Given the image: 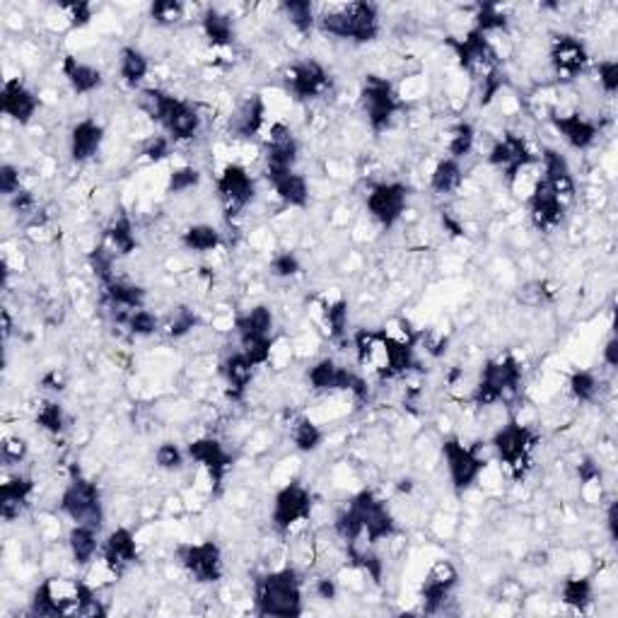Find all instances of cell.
<instances>
[{"label":"cell","instance_id":"27","mask_svg":"<svg viewBox=\"0 0 618 618\" xmlns=\"http://www.w3.org/2000/svg\"><path fill=\"white\" fill-rule=\"evenodd\" d=\"M3 112H5L10 119L20 123L32 122L34 112L39 107V100L32 90H27L20 80H7L3 85Z\"/></svg>","mask_w":618,"mask_h":618},{"label":"cell","instance_id":"9","mask_svg":"<svg viewBox=\"0 0 618 618\" xmlns=\"http://www.w3.org/2000/svg\"><path fill=\"white\" fill-rule=\"evenodd\" d=\"M307 379L312 384V389L316 391H350L357 399H368V394H370L363 377H357L348 368H341L331 357H324L316 365H312Z\"/></svg>","mask_w":618,"mask_h":618},{"label":"cell","instance_id":"1","mask_svg":"<svg viewBox=\"0 0 618 618\" xmlns=\"http://www.w3.org/2000/svg\"><path fill=\"white\" fill-rule=\"evenodd\" d=\"M336 529L350 546H356L360 538H368V544H377L394 534V517L382 500L365 491L353 497L348 510L338 517Z\"/></svg>","mask_w":618,"mask_h":618},{"label":"cell","instance_id":"41","mask_svg":"<svg viewBox=\"0 0 618 618\" xmlns=\"http://www.w3.org/2000/svg\"><path fill=\"white\" fill-rule=\"evenodd\" d=\"M222 375L228 379V384L235 391L247 389V384L251 382V377H254V365L249 363L247 357L242 356V350L237 353V356L228 357L225 365H222Z\"/></svg>","mask_w":618,"mask_h":618},{"label":"cell","instance_id":"19","mask_svg":"<svg viewBox=\"0 0 618 618\" xmlns=\"http://www.w3.org/2000/svg\"><path fill=\"white\" fill-rule=\"evenodd\" d=\"M541 165H544V184L551 188V194L556 196L558 201L563 203L565 208L575 201V179H572L570 165L565 160L563 154L558 153V150H544L541 154Z\"/></svg>","mask_w":618,"mask_h":618},{"label":"cell","instance_id":"52","mask_svg":"<svg viewBox=\"0 0 618 618\" xmlns=\"http://www.w3.org/2000/svg\"><path fill=\"white\" fill-rule=\"evenodd\" d=\"M201 182V172L196 167H176L169 176V191L172 194H182V191H188V188H194L196 184Z\"/></svg>","mask_w":618,"mask_h":618},{"label":"cell","instance_id":"62","mask_svg":"<svg viewBox=\"0 0 618 618\" xmlns=\"http://www.w3.org/2000/svg\"><path fill=\"white\" fill-rule=\"evenodd\" d=\"M604 363L609 365V368H616V365H618V341H616V338H612V341L604 346Z\"/></svg>","mask_w":618,"mask_h":618},{"label":"cell","instance_id":"33","mask_svg":"<svg viewBox=\"0 0 618 618\" xmlns=\"http://www.w3.org/2000/svg\"><path fill=\"white\" fill-rule=\"evenodd\" d=\"M97 531L94 527L88 525H75L68 534V549H70V556L78 565H90L100 551V538H97Z\"/></svg>","mask_w":618,"mask_h":618},{"label":"cell","instance_id":"36","mask_svg":"<svg viewBox=\"0 0 618 618\" xmlns=\"http://www.w3.org/2000/svg\"><path fill=\"white\" fill-rule=\"evenodd\" d=\"M203 34L206 39L213 44L216 48L229 47L232 44V37H235V27H232V17L216 7H208L206 15H203Z\"/></svg>","mask_w":618,"mask_h":618},{"label":"cell","instance_id":"55","mask_svg":"<svg viewBox=\"0 0 618 618\" xmlns=\"http://www.w3.org/2000/svg\"><path fill=\"white\" fill-rule=\"evenodd\" d=\"M61 10L70 27H82L92 20V5L90 3H66V5H61Z\"/></svg>","mask_w":618,"mask_h":618},{"label":"cell","instance_id":"48","mask_svg":"<svg viewBox=\"0 0 618 618\" xmlns=\"http://www.w3.org/2000/svg\"><path fill=\"white\" fill-rule=\"evenodd\" d=\"M282 13L288 15L290 25L300 32H309L312 25H314V5L312 3H304V0H293V3H285L282 5Z\"/></svg>","mask_w":618,"mask_h":618},{"label":"cell","instance_id":"8","mask_svg":"<svg viewBox=\"0 0 618 618\" xmlns=\"http://www.w3.org/2000/svg\"><path fill=\"white\" fill-rule=\"evenodd\" d=\"M519 377H522V368L512 356L491 360V363H485L481 382L474 391V399H476L478 406H491V403L500 401L505 394H512L517 389Z\"/></svg>","mask_w":618,"mask_h":618},{"label":"cell","instance_id":"56","mask_svg":"<svg viewBox=\"0 0 618 618\" xmlns=\"http://www.w3.org/2000/svg\"><path fill=\"white\" fill-rule=\"evenodd\" d=\"M0 191H3V196H10V198L15 194H20V169L13 167V165H3L0 167Z\"/></svg>","mask_w":618,"mask_h":618},{"label":"cell","instance_id":"15","mask_svg":"<svg viewBox=\"0 0 618 618\" xmlns=\"http://www.w3.org/2000/svg\"><path fill=\"white\" fill-rule=\"evenodd\" d=\"M218 194H220L225 208L229 213H237L254 198V182H251V176L242 165L229 162L218 176Z\"/></svg>","mask_w":618,"mask_h":618},{"label":"cell","instance_id":"28","mask_svg":"<svg viewBox=\"0 0 618 618\" xmlns=\"http://www.w3.org/2000/svg\"><path fill=\"white\" fill-rule=\"evenodd\" d=\"M162 126L169 133V138L175 141H191L196 133H198V126H201V116L196 112L188 101L176 100L172 101L167 116L162 119Z\"/></svg>","mask_w":618,"mask_h":618},{"label":"cell","instance_id":"57","mask_svg":"<svg viewBox=\"0 0 618 618\" xmlns=\"http://www.w3.org/2000/svg\"><path fill=\"white\" fill-rule=\"evenodd\" d=\"M599 85L604 88L606 94H613L618 90V63L616 61H602L597 66Z\"/></svg>","mask_w":618,"mask_h":618},{"label":"cell","instance_id":"18","mask_svg":"<svg viewBox=\"0 0 618 618\" xmlns=\"http://www.w3.org/2000/svg\"><path fill=\"white\" fill-rule=\"evenodd\" d=\"M590 63L585 44L570 34H560L551 41V66L558 75H563L565 80L578 78Z\"/></svg>","mask_w":618,"mask_h":618},{"label":"cell","instance_id":"22","mask_svg":"<svg viewBox=\"0 0 618 618\" xmlns=\"http://www.w3.org/2000/svg\"><path fill=\"white\" fill-rule=\"evenodd\" d=\"M297 160V141L293 138L288 128L276 123L271 126V135L266 138V165L269 175H281L290 172Z\"/></svg>","mask_w":618,"mask_h":618},{"label":"cell","instance_id":"16","mask_svg":"<svg viewBox=\"0 0 618 618\" xmlns=\"http://www.w3.org/2000/svg\"><path fill=\"white\" fill-rule=\"evenodd\" d=\"M312 316L326 336L341 338L348 324V300L338 290H329L312 303Z\"/></svg>","mask_w":618,"mask_h":618},{"label":"cell","instance_id":"61","mask_svg":"<svg viewBox=\"0 0 618 618\" xmlns=\"http://www.w3.org/2000/svg\"><path fill=\"white\" fill-rule=\"evenodd\" d=\"M10 203H13L15 210H20V213H25V210H29L34 206V198L29 191H20V194H15L13 198H10Z\"/></svg>","mask_w":618,"mask_h":618},{"label":"cell","instance_id":"53","mask_svg":"<svg viewBox=\"0 0 618 618\" xmlns=\"http://www.w3.org/2000/svg\"><path fill=\"white\" fill-rule=\"evenodd\" d=\"M154 462H157V466L165 471H176L182 469L184 464V454L182 450L176 447V444L172 442H165L157 447V452H154Z\"/></svg>","mask_w":618,"mask_h":618},{"label":"cell","instance_id":"30","mask_svg":"<svg viewBox=\"0 0 618 618\" xmlns=\"http://www.w3.org/2000/svg\"><path fill=\"white\" fill-rule=\"evenodd\" d=\"M271 184L276 188L278 198L290 208H304L309 201V186L307 179L297 172H281V175H269Z\"/></svg>","mask_w":618,"mask_h":618},{"label":"cell","instance_id":"40","mask_svg":"<svg viewBox=\"0 0 618 618\" xmlns=\"http://www.w3.org/2000/svg\"><path fill=\"white\" fill-rule=\"evenodd\" d=\"M182 242L188 251L208 254V251H216L220 247V232L213 225H194L184 232Z\"/></svg>","mask_w":618,"mask_h":618},{"label":"cell","instance_id":"47","mask_svg":"<svg viewBox=\"0 0 618 618\" xmlns=\"http://www.w3.org/2000/svg\"><path fill=\"white\" fill-rule=\"evenodd\" d=\"M37 423H39L41 431L51 432V435H59V432L66 428V413L56 401H44L37 410Z\"/></svg>","mask_w":618,"mask_h":618},{"label":"cell","instance_id":"2","mask_svg":"<svg viewBox=\"0 0 618 618\" xmlns=\"http://www.w3.org/2000/svg\"><path fill=\"white\" fill-rule=\"evenodd\" d=\"M357 363L377 375H399L413 365V348L389 338L384 331H357Z\"/></svg>","mask_w":618,"mask_h":618},{"label":"cell","instance_id":"64","mask_svg":"<svg viewBox=\"0 0 618 618\" xmlns=\"http://www.w3.org/2000/svg\"><path fill=\"white\" fill-rule=\"evenodd\" d=\"M316 591H319V597L322 599H334L336 597V582H334V580H319Z\"/></svg>","mask_w":618,"mask_h":618},{"label":"cell","instance_id":"11","mask_svg":"<svg viewBox=\"0 0 618 618\" xmlns=\"http://www.w3.org/2000/svg\"><path fill=\"white\" fill-rule=\"evenodd\" d=\"M312 512V495L300 484H290L281 488L273 500V525L278 531L288 534L295 527L304 525Z\"/></svg>","mask_w":618,"mask_h":618},{"label":"cell","instance_id":"59","mask_svg":"<svg viewBox=\"0 0 618 618\" xmlns=\"http://www.w3.org/2000/svg\"><path fill=\"white\" fill-rule=\"evenodd\" d=\"M143 154H145L150 162L165 160V157L169 154V138H167V135H153V138L145 143Z\"/></svg>","mask_w":618,"mask_h":618},{"label":"cell","instance_id":"31","mask_svg":"<svg viewBox=\"0 0 618 618\" xmlns=\"http://www.w3.org/2000/svg\"><path fill=\"white\" fill-rule=\"evenodd\" d=\"M34 491V484L27 476H13L7 478L5 484L0 485V507H3V517L15 519L20 517L25 510L29 495Z\"/></svg>","mask_w":618,"mask_h":618},{"label":"cell","instance_id":"21","mask_svg":"<svg viewBox=\"0 0 618 618\" xmlns=\"http://www.w3.org/2000/svg\"><path fill=\"white\" fill-rule=\"evenodd\" d=\"M488 160H491V165L503 169L505 176H507L512 175L515 169L522 167V165H527V162H537L538 157L531 153L522 135L507 133L503 135L500 141H495V145H493L491 153H488Z\"/></svg>","mask_w":618,"mask_h":618},{"label":"cell","instance_id":"44","mask_svg":"<svg viewBox=\"0 0 618 618\" xmlns=\"http://www.w3.org/2000/svg\"><path fill=\"white\" fill-rule=\"evenodd\" d=\"M474 143H476V131H474V126L466 122L457 123V126L452 128L450 143H447V150H450L452 160H462V157H466V154L474 150Z\"/></svg>","mask_w":618,"mask_h":618},{"label":"cell","instance_id":"37","mask_svg":"<svg viewBox=\"0 0 618 618\" xmlns=\"http://www.w3.org/2000/svg\"><path fill=\"white\" fill-rule=\"evenodd\" d=\"M464 182L462 165L459 160H452V157H444L435 165L431 175V188L435 194H454Z\"/></svg>","mask_w":618,"mask_h":618},{"label":"cell","instance_id":"39","mask_svg":"<svg viewBox=\"0 0 618 618\" xmlns=\"http://www.w3.org/2000/svg\"><path fill=\"white\" fill-rule=\"evenodd\" d=\"M150 70L148 59L133 47L122 48V54H119V73H122L123 80L128 85H138L141 80H145V75Z\"/></svg>","mask_w":618,"mask_h":618},{"label":"cell","instance_id":"12","mask_svg":"<svg viewBox=\"0 0 618 618\" xmlns=\"http://www.w3.org/2000/svg\"><path fill=\"white\" fill-rule=\"evenodd\" d=\"M442 457L447 462V471H450L452 484L457 491H466L471 485L476 484V478L481 476L484 471V459L478 457V452L474 447H466L452 437V440H444L442 442Z\"/></svg>","mask_w":618,"mask_h":618},{"label":"cell","instance_id":"5","mask_svg":"<svg viewBox=\"0 0 618 618\" xmlns=\"http://www.w3.org/2000/svg\"><path fill=\"white\" fill-rule=\"evenodd\" d=\"M94 597V587L88 582H75L68 578L44 580L32 599L34 616H61V613H78L80 606Z\"/></svg>","mask_w":618,"mask_h":618},{"label":"cell","instance_id":"51","mask_svg":"<svg viewBox=\"0 0 618 618\" xmlns=\"http://www.w3.org/2000/svg\"><path fill=\"white\" fill-rule=\"evenodd\" d=\"M128 329L133 331L135 336H150V334H154L157 331V316L153 314V312H148V309H135V312H131V316H128Z\"/></svg>","mask_w":618,"mask_h":618},{"label":"cell","instance_id":"34","mask_svg":"<svg viewBox=\"0 0 618 618\" xmlns=\"http://www.w3.org/2000/svg\"><path fill=\"white\" fill-rule=\"evenodd\" d=\"M63 73H66L70 88L78 94H90L101 85V73L90 63L78 61L75 56L63 59Z\"/></svg>","mask_w":618,"mask_h":618},{"label":"cell","instance_id":"49","mask_svg":"<svg viewBox=\"0 0 618 618\" xmlns=\"http://www.w3.org/2000/svg\"><path fill=\"white\" fill-rule=\"evenodd\" d=\"M570 391L572 397L578 399V401H594L599 391V382L594 372L590 370H580L570 377Z\"/></svg>","mask_w":618,"mask_h":618},{"label":"cell","instance_id":"35","mask_svg":"<svg viewBox=\"0 0 618 618\" xmlns=\"http://www.w3.org/2000/svg\"><path fill=\"white\" fill-rule=\"evenodd\" d=\"M263 123H266V107H263L261 97H251L240 107L237 112L232 128H235L237 135L242 138H254V135L261 133Z\"/></svg>","mask_w":618,"mask_h":618},{"label":"cell","instance_id":"63","mask_svg":"<svg viewBox=\"0 0 618 618\" xmlns=\"http://www.w3.org/2000/svg\"><path fill=\"white\" fill-rule=\"evenodd\" d=\"M616 512H618V505L612 503L609 505V512H606V527H609V537L616 541L618 538V525H616Z\"/></svg>","mask_w":618,"mask_h":618},{"label":"cell","instance_id":"20","mask_svg":"<svg viewBox=\"0 0 618 618\" xmlns=\"http://www.w3.org/2000/svg\"><path fill=\"white\" fill-rule=\"evenodd\" d=\"M186 454L208 474V478L213 484H220L222 476H225V471H228L229 466V454L228 450L218 442L216 437H198V440H194V442L188 444Z\"/></svg>","mask_w":618,"mask_h":618},{"label":"cell","instance_id":"42","mask_svg":"<svg viewBox=\"0 0 618 618\" xmlns=\"http://www.w3.org/2000/svg\"><path fill=\"white\" fill-rule=\"evenodd\" d=\"M172 101H175V97L167 92H162V90L157 88H148L143 90L141 97H138V107L145 112V114L153 119V122H160L167 116L169 107H172Z\"/></svg>","mask_w":618,"mask_h":618},{"label":"cell","instance_id":"14","mask_svg":"<svg viewBox=\"0 0 618 618\" xmlns=\"http://www.w3.org/2000/svg\"><path fill=\"white\" fill-rule=\"evenodd\" d=\"M179 563L184 570L196 580V582H218L222 575V556L213 541H203V544H186L179 551Z\"/></svg>","mask_w":618,"mask_h":618},{"label":"cell","instance_id":"4","mask_svg":"<svg viewBox=\"0 0 618 618\" xmlns=\"http://www.w3.org/2000/svg\"><path fill=\"white\" fill-rule=\"evenodd\" d=\"M324 32L353 41H372L379 32V17L377 7L370 3H341V5L324 7L319 15Z\"/></svg>","mask_w":618,"mask_h":618},{"label":"cell","instance_id":"54","mask_svg":"<svg viewBox=\"0 0 618 618\" xmlns=\"http://www.w3.org/2000/svg\"><path fill=\"white\" fill-rule=\"evenodd\" d=\"M271 273L276 278H290L300 273V259L293 251H282V254L273 256L271 261Z\"/></svg>","mask_w":618,"mask_h":618},{"label":"cell","instance_id":"29","mask_svg":"<svg viewBox=\"0 0 618 618\" xmlns=\"http://www.w3.org/2000/svg\"><path fill=\"white\" fill-rule=\"evenodd\" d=\"M101 141H104V128L94 119H82L70 131V157L75 162H88L100 153Z\"/></svg>","mask_w":618,"mask_h":618},{"label":"cell","instance_id":"32","mask_svg":"<svg viewBox=\"0 0 618 618\" xmlns=\"http://www.w3.org/2000/svg\"><path fill=\"white\" fill-rule=\"evenodd\" d=\"M104 293H107V300L109 304H112V309L119 312V319H122V322H128L131 312L141 309L143 303H145V293H143V288L123 281L107 282V290H104Z\"/></svg>","mask_w":618,"mask_h":618},{"label":"cell","instance_id":"38","mask_svg":"<svg viewBox=\"0 0 618 618\" xmlns=\"http://www.w3.org/2000/svg\"><path fill=\"white\" fill-rule=\"evenodd\" d=\"M235 329L240 336H249V334H271V329H273V314H271L269 307L259 304V307L249 309V312L237 316Z\"/></svg>","mask_w":618,"mask_h":618},{"label":"cell","instance_id":"17","mask_svg":"<svg viewBox=\"0 0 618 618\" xmlns=\"http://www.w3.org/2000/svg\"><path fill=\"white\" fill-rule=\"evenodd\" d=\"M457 580H459V572H457V568L450 563V560H435V563L431 565L428 575H425L423 590H421L425 612L428 613L440 612V606L447 602L452 587L457 585Z\"/></svg>","mask_w":618,"mask_h":618},{"label":"cell","instance_id":"3","mask_svg":"<svg viewBox=\"0 0 618 618\" xmlns=\"http://www.w3.org/2000/svg\"><path fill=\"white\" fill-rule=\"evenodd\" d=\"M256 604H259L261 616H300L303 613V590H300L297 572L285 568V570L269 572L266 578L259 580Z\"/></svg>","mask_w":618,"mask_h":618},{"label":"cell","instance_id":"45","mask_svg":"<svg viewBox=\"0 0 618 618\" xmlns=\"http://www.w3.org/2000/svg\"><path fill=\"white\" fill-rule=\"evenodd\" d=\"M560 597L572 609H585L591 599V582L587 578H568L560 587Z\"/></svg>","mask_w":618,"mask_h":618},{"label":"cell","instance_id":"7","mask_svg":"<svg viewBox=\"0 0 618 618\" xmlns=\"http://www.w3.org/2000/svg\"><path fill=\"white\" fill-rule=\"evenodd\" d=\"M61 510L73 519L75 525H88L100 529L104 510H101V495L97 484H92L88 478H73L61 495Z\"/></svg>","mask_w":618,"mask_h":618},{"label":"cell","instance_id":"6","mask_svg":"<svg viewBox=\"0 0 618 618\" xmlns=\"http://www.w3.org/2000/svg\"><path fill=\"white\" fill-rule=\"evenodd\" d=\"M537 444V435L519 423H507L493 437V450L497 452L505 469L515 478H522L531 464V452Z\"/></svg>","mask_w":618,"mask_h":618},{"label":"cell","instance_id":"24","mask_svg":"<svg viewBox=\"0 0 618 618\" xmlns=\"http://www.w3.org/2000/svg\"><path fill=\"white\" fill-rule=\"evenodd\" d=\"M527 203H529L531 222H534L538 229H553L563 222L565 206L551 194V188L546 186L544 179L538 182L537 191L527 198Z\"/></svg>","mask_w":618,"mask_h":618},{"label":"cell","instance_id":"23","mask_svg":"<svg viewBox=\"0 0 618 618\" xmlns=\"http://www.w3.org/2000/svg\"><path fill=\"white\" fill-rule=\"evenodd\" d=\"M326 82H329V75L316 61L295 63L288 70V90L297 100H312L316 94H322Z\"/></svg>","mask_w":618,"mask_h":618},{"label":"cell","instance_id":"60","mask_svg":"<svg viewBox=\"0 0 618 618\" xmlns=\"http://www.w3.org/2000/svg\"><path fill=\"white\" fill-rule=\"evenodd\" d=\"M196 326V316L188 312V309H182L179 314L172 319V324H169V336H184V334H188V331L194 329Z\"/></svg>","mask_w":618,"mask_h":618},{"label":"cell","instance_id":"10","mask_svg":"<svg viewBox=\"0 0 618 618\" xmlns=\"http://www.w3.org/2000/svg\"><path fill=\"white\" fill-rule=\"evenodd\" d=\"M360 101H363L365 114H368V122L375 131H384L389 126L394 114L399 109V100L391 85L384 78H377L370 75L363 85V92H360Z\"/></svg>","mask_w":618,"mask_h":618},{"label":"cell","instance_id":"50","mask_svg":"<svg viewBox=\"0 0 618 618\" xmlns=\"http://www.w3.org/2000/svg\"><path fill=\"white\" fill-rule=\"evenodd\" d=\"M150 15H153V20L157 25H176V22L184 17V5L182 3H176V0H160V3H154L150 7Z\"/></svg>","mask_w":618,"mask_h":618},{"label":"cell","instance_id":"26","mask_svg":"<svg viewBox=\"0 0 618 618\" xmlns=\"http://www.w3.org/2000/svg\"><path fill=\"white\" fill-rule=\"evenodd\" d=\"M138 558V544L131 529H114L101 546V560L114 572H122L126 565H131Z\"/></svg>","mask_w":618,"mask_h":618},{"label":"cell","instance_id":"58","mask_svg":"<svg viewBox=\"0 0 618 618\" xmlns=\"http://www.w3.org/2000/svg\"><path fill=\"white\" fill-rule=\"evenodd\" d=\"M27 440H22V437H7L5 442H3V459L7 464H20L22 459L27 457Z\"/></svg>","mask_w":618,"mask_h":618},{"label":"cell","instance_id":"43","mask_svg":"<svg viewBox=\"0 0 618 618\" xmlns=\"http://www.w3.org/2000/svg\"><path fill=\"white\" fill-rule=\"evenodd\" d=\"M107 247L114 251V254H131L135 249V232L131 228V222L126 218L116 220L112 228L107 229Z\"/></svg>","mask_w":618,"mask_h":618},{"label":"cell","instance_id":"25","mask_svg":"<svg viewBox=\"0 0 618 618\" xmlns=\"http://www.w3.org/2000/svg\"><path fill=\"white\" fill-rule=\"evenodd\" d=\"M553 126H556V131L565 138V143L570 145V148L575 150H585L590 148L591 143L597 141V126L590 122V119H585L582 114H578V112H568V114H553L551 116Z\"/></svg>","mask_w":618,"mask_h":618},{"label":"cell","instance_id":"13","mask_svg":"<svg viewBox=\"0 0 618 618\" xmlns=\"http://www.w3.org/2000/svg\"><path fill=\"white\" fill-rule=\"evenodd\" d=\"M409 203V188L399 182H382L368 194V210L382 228H394Z\"/></svg>","mask_w":618,"mask_h":618},{"label":"cell","instance_id":"46","mask_svg":"<svg viewBox=\"0 0 618 618\" xmlns=\"http://www.w3.org/2000/svg\"><path fill=\"white\" fill-rule=\"evenodd\" d=\"M324 440V432L319 431V425H314L312 421L303 418L297 421V425L293 428V442L300 452H314Z\"/></svg>","mask_w":618,"mask_h":618}]
</instances>
